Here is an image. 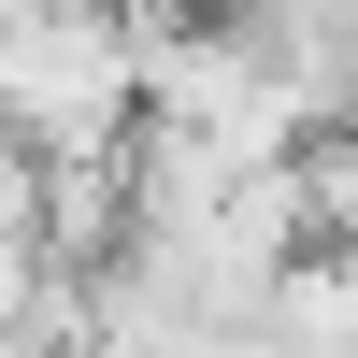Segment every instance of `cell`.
<instances>
[{"mask_svg":"<svg viewBox=\"0 0 358 358\" xmlns=\"http://www.w3.org/2000/svg\"><path fill=\"white\" fill-rule=\"evenodd\" d=\"M72 358H101V344H72Z\"/></svg>","mask_w":358,"mask_h":358,"instance_id":"obj_4","label":"cell"},{"mask_svg":"<svg viewBox=\"0 0 358 358\" xmlns=\"http://www.w3.org/2000/svg\"><path fill=\"white\" fill-rule=\"evenodd\" d=\"M315 15H330V29H358V0H315Z\"/></svg>","mask_w":358,"mask_h":358,"instance_id":"obj_3","label":"cell"},{"mask_svg":"<svg viewBox=\"0 0 358 358\" xmlns=\"http://www.w3.org/2000/svg\"><path fill=\"white\" fill-rule=\"evenodd\" d=\"M29 258H43V244H0V344H15V301H29Z\"/></svg>","mask_w":358,"mask_h":358,"instance_id":"obj_2","label":"cell"},{"mask_svg":"<svg viewBox=\"0 0 358 358\" xmlns=\"http://www.w3.org/2000/svg\"><path fill=\"white\" fill-rule=\"evenodd\" d=\"M258 330L287 358H358V244H287L258 273Z\"/></svg>","mask_w":358,"mask_h":358,"instance_id":"obj_1","label":"cell"}]
</instances>
